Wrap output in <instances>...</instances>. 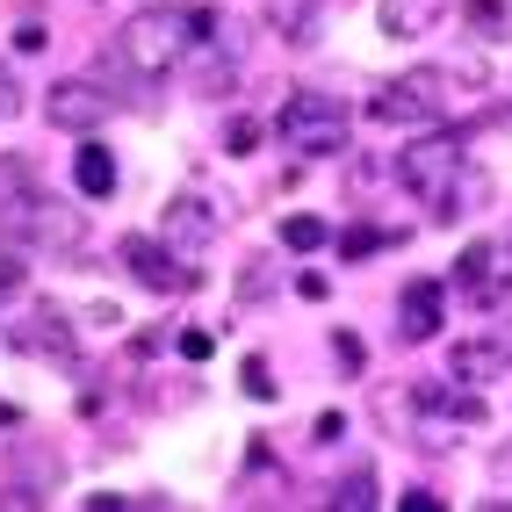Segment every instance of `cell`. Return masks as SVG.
Wrapping results in <instances>:
<instances>
[{
	"instance_id": "obj_4",
	"label": "cell",
	"mask_w": 512,
	"mask_h": 512,
	"mask_svg": "<svg viewBox=\"0 0 512 512\" xmlns=\"http://www.w3.org/2000/svg\"><path fill=\"white\" fill-rule=\"evenodd\" d=\"M275 138L296 159H332V152H347V138H354V109L339 94H325V87H296L275 109Z\"/></svg>"
},
{
	"instance_id": "obj_13",
	"label": "cell",
	"mask_w": 512,
	"mask_h": 512,
	"mask_svg": "<svg viewBox=\"0 0 512 512\" xmlns=\"http://www.w3.org/2000/svg\"><path fill=\"white\" fill-rule=\"evenodd\" d=\"M455 383H512V347H498V339H462V347L448 354Z\"/></svg>"
},
{
	"instance_id": "obj_12",
	"label": "cell",
	"mask_w": 512,
	"mask_h": 512,
	"mask_svg": "<svg viewBox=\"0 0 512 512\" xmlns=\"http://www.w3.org/2000/svg\"><path fill=\"white\" fill-rule=\"evenodd\" d=\"M455 0H375V22H383V37H433L440 22H448Z\"/></svg>"
},
{
	"instance_id": "obj_9",
	"label": "cell",
	"mask_w": 512,
	"mask_h": 512,
	"mask_svg": "<svg viewBox=\"0 0 512 512\" xmlns=\"http://www.w3.org/2000/svg\"><path fill=\"white\" fill-rule=\"evenodd\" d=\"M440 325H448V289L440 282H404V296H397V339L404 347H426V339H440Z\"/></svg>"
},
{
	"instance_id": "obj_26",
	"label": "cell",
	"mask_w": 512,
	"mask_h": 512,
	"mask_svg": "<svg viewBox=\"0 0 512 512\" xmlns=\"http://www.w3.org/2000/svg\"><path fill=\"white\" fill-rule=\"evenodd\" d=\"M397 505H404V512H440V498H433V491H404Z\"/></svg>"
},
{
	"instance_id": "obj_16",
	"label": "cell",
	"mask_w": 512,
	"mask_h": 512,
	"mask_svg": "<svg viewBox=\"0 0 512 512\" xmlns=\"http://www.w3.org/2000/svg\"><path fill=\"white\" fill-rule=\"evenodd\" d=\"M267 29L282 44H318V8L311 0H267Z\"/></svg>"
},
{
	"instance_id": "obj_11",
	"label": "cell",
	"mask_w": 512,
	"mask_h": 512,
	"mask_svg": "<svg viewBox=\"0 0 512 512\" xmlns=\"http://www.w3.org/2000/svg\"><path fill=\"white\" fill-rule=\"evenodd\" d=\"M217 210H210V195H174L166 202V246H174L181 260H202L210 253V238H217Z\"/></svg>"
},
{
	"instance_id": "obj_17",
	"label": "cell",
	"mask_w": 512,
	"mask_h": 512,
	"mask_svg": "<svg viewBox=\"0 0 512 512\" xmlns=\"http://www.w3.org/2000/svg\"><path fill=\"white\" fill-rule=\"evenodd\" d=\"M462 22H469L484 44H505V37H512V0H462Z\"/></svg>"
},
{
	"instance_id": "obj_21",
	"label": "cell",
	"mask_w": 512,
	"mask_h": 512,
	"mask_svg": "<svg viewBox=\"0 0 512 512\" xmlns=\"http://www.w3.org/2000/svg\"><path fill=\"white\" fill-rule=\"evenodd\" d=\"M238 375H246V397H253V404H275V375H267L260 354H246V368H238Z\"/></svg>"
},
{
	"instance_id": "obj_5",
	"label": "cell",
	"mask_w": 512,
	"mask_h": 512,
	"mask_svg": "<svg viewBox=\"0 0 512 512\" xmlns=\"http://www.w3.org/2000/svg\"><path fill=\"white\" fill-rule=\"evenodd\" d=\"M484 426V397L476 390H448V383H419L412 390V433L426 455H448L462 448V433Z\"/></svg>"
},
{
	"instance_id": "obj_3",
	"label": "cell",
	"mask_w": 512,
	"mask_h": 512,
	"mask_svg": "<svg viewBox=\"0 0 512 512\" xmlns=\"http://www.w3.org/2000/svg\"><path fill=\"white\" fill-rule=\"evenodd\" d=\"M469 73H448V65H412V73H397L368 94V116L375 123H390V130H419V123H448L455 116V87Z\"/></svg>"
},
{
	"instance_id": "obj_15",
	"label": "cell",
	"mask_w": 512,
	"mask_h": 512,
	"mask_svg": "<svg viewBox=\"0 0 512 512\" xmlns=\"http://www.w3.org/2000/svg\"><path fill=\"white\" fill-rule=\"evenodd\" d=\"M73 181H80V195H94V202L116 195V181H123V174H116V152L101 145V138H87V145L73 152Z\"/></svg>"
},
{
	"instance_id": "obj_7",
	"label": "cell",
	"mask_w": 512,
	"mask_h": 512,
	"mask_svg": "<svg viewBox=\"0 0 512 512\" xmlns=\"http://www.w3.org/2000/svg\"><path fill=\"white\" fill-rule=\"evenodd\" d=\"M123 267H130V275H138L145 289H159V296H181V289H195L202 275H195V267L174 253V246H166V238H123Z\"/></svg>"
},
{
	"instance_id": "obj_24",
	"label": "cell",
	"mask_w": 512,
	"mask_h": 512,
	"mask_svg": "<svg viewBox=\"0 0 512 512\" xmlns=\"http://www.w3.org/2000/svg\"><path fill=\"white\" fill-rule=\"evenodd\" d=\"M22 275H29V267H22V253H8V246H0V296H15V289H22Z\"/></svg>"
},
{
	"instance_id": "obj_27",
	"label": "cell",
	"mask_w": 512,
	"mask_h": 512,
	"mask_svg": "<svg viewBox=\"0 0 512 512\" xmlns=\"http://www.w3.org/2000/svg\"><path fill=\"white\" fill-rule=\"evenodd\" d=\"M505 246H512V231H505Z\"/></svg>"
},
{
	"instance_id": "obj_8",
	"label": "cell",
	"mask_w": 512,
	"mask_h": 512,
	"mask_svg": "<svg viewBox=\"0 0 512 512\" xmlns=\"http://www.w3.org/2000/svg\"><path fill=\"white\" fill-rule=\"evenodd\" d=\"M44 116H51V130H80V138H94V130L116 116V94H101L94 80H58L51 101H44Z\"/></svg>"
},
{
	"instance_id": "obj_22",
	"label": "cell",
	"mask_w": 512,
	"mask_h": 512,
	"mask_svg": "<svg viewBox=\"0 0 512 512\" xmlns=\"http://www.w3.org/2000/svg\"><path fill=\"white\" fill-rule=\"evenodd\" d=\"M8 116H22V80H15V65L0 58V123Z\"/></svg>"
},
{
	"instance_id": "obj_2",
	"label": "cell",
	"mask_w": 512,
	"mask_h": 512,
	"mask_svg": "<svg viewBox=\"0 0 512 512\" xmlns=\"http://www.w3.org/2000/svg\"><path fill=\"white\" fill-rule=\"evenodd\" d=\"M210 15H195L188 0H152V8H138L123 22V37H116V58L130 65L138 80H166L174 65H188L195 58V44L210 37Z\"/></svg>"
},
{
	"instance_id": "obj_19",
	"label": "cell",
	"mask_w": 512,
	"mask_h": 512,
	"mask_svg": "<svg viewBox=\"0 0 512 512\" xmlns=\"http://www.w3.org/2000/svg\"><path fill=\"white\" fill-rule=\"evenodd\" d=\"M325 505H339V512H368V505H375V476H368V469H354V476H339Z\"/></svg>"
},
{
	"instance_id": "obj_23",
	"label": "cell",
	"mask_w": 512,
	"mask_h": 512,
	"mask_svg": "<svg viewBox=\"0 0 512 512\" xmlns=\"http://www.w3.org/2000/svg\"><path fill=\"white\" fill-rule=\"evenodd\" d=\"M383 238H390V231H339V253H347V260H361V253H375V246H383Z\"/></svg>"
},
{
	"instance_id": "obj_6",
	"label": "cell",
	"mask_w": 512,
	"mask_h": 512,
	"mask_svg": "<svg viewBox=\"0 0 512 512\" xmlns=\"http://www.w3.org/2000/svg\"><path fill=\"white\" fill-rule=\"evenodd\" d=\"M455 289L469 303H484V311H498V303L512 296V246H505V238H476V246H462Z\"/></svg>"
},
{
	"instance_id": "obj_10",
	"label": "cell",
	"mask_w": 512,
	"mask_h": 512,
	"mask_svg": "<svg viewBox=\"0 0 512 512\" xmlns=\"http://www.w3.org/2000/svg\"><path fill=\"white\" fill-rule=\"evenodd\" d=\"M8 347L44 354V361H73V318H65L58 303H37V311H22L8 325Z\"/></svg>"
},
{
	"instance_id": "obj_1",
	"label": "cell",
	"mask_w": 512,
	"mask_h": 512,
	"mask_svg": "<svg viewBox=\"0 0 512 512\" xmlns=\"http://www.w3.org/2000/svg\"><path fill=\"white\" fill-rule=\"evenodd\" d=\"M397 181L412 188L426 210L440 217V224H455V217H469L476 202L491 195V181L469 166V145H462V130H426V138H412L397 152Z\"/></svg>"
},
{
	"instance_id": "obj_20",
	"label": "cell",
	"mask_w": 512,
	"mask_h": 512,
	"mask_svg": "<svg viewBox=\"0 0 512 512\" xmlns=\"http://www.w3.org/2000/svg\"><path fill=\"white\" fill-rule=\"evenodd\" d=\"M282 246L318 253V246H325V224H318V217H282Z\"/></svg>"
},
{
	"instance_id": "obj_18",
	"label": "cell",
	"mask_w": 512,
	"mask_h": 512,
	"mask_svg": "<svg viewBox=\"0 0 512 512\" xmlns=\"http://www.w3.org/2000/svg\"><path fill=\"white\" fill-rule=\"evenodd\" d=\"M29 238H37V246H80V210H58V217H51V202H37Z\"/></svg>"
},
{
	"instance_id": "obj_25",
	"label": "cell",
	"mask_w": 512,
	"mask_h": 512,
	"mask_svg": "<svg viewBox=\"0 0 512 512\" xmlns=\"http://www.w3.org/2000/svg\"><path fill=\"white\" fill-rule=\"evenodd\" d=\"M332 354H339V368H361V339H354V332H339V339H332Z\"/></svg>"
},
{
	"instance_id": "obj_14",
	"label": "cell",
	"mask_w": 512,
	"mask_h": 512,
	"mask_svg": "<svg viewBox=\"0 0 512 512\" xmlns=\"http://www.w3.org/2000/svg\"><path fill=\"white\" fill-rule=\"evenodd\" d=\"M37 181H29L22 159H0V231H29V217H37Z\"/></svg>"
}]
</instances>
